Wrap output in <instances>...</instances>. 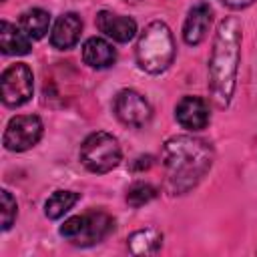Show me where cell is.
<instances>
[{
    "instance_id": "6da1fadb",
    "label": "cell",
    "mask_w": 257,
    "mask_h": 257,
    "mask_svg": "<svg viewBox=\"0 0 257 257\" xmlns=\"http://www.w3.org/2000/svg\"><path fill=\"white\" fill-rule=\"evenodd\" d=\"M215 161L213 145L193 135H177L165 141L161 165L165 169V189L171 195H185L195 189L211 171Z\"/></svg>"
},
{
    "instance_id": "7a4b0ae2",
    "label": "cell",
    "mask_w": 257,
    "mask_h": 257,
    "mask_svg": "<svg viewBox=\"0 0 257 257\" xmlns=\"http://www.w3.org/2000/svg\"><path fill=\"white\" fill-rule=\"evenodd\" d=\"M243 28L235 16H227L217 24L209 54V94L217 108H227L237 88V72L241 62Z\"/></svg>"
},
{
    "instance_id": "3957f363",
    "label": "cell",
    "mask_w": 257,
    "mask_h": 257,
    "mask_svg": "<svg viewBox=\"0 0 257 257\" xmlns=\"http://www.w3.org/2000/svg\"><path fill=\"white\" fill-rule=\"evenodd\" d=\"M135 58L141 70L147 74L165 72L175 60V38L171 28L163 20H153L139 34Z\"/></svg>"
},
{
    "instance_id": "277c9868",
    "label": "cell",
    "mask_w": 257,
    "mask_h": 257,
    "mask_svg": "<svg viewBox=\"0 0 257 257\" xmlns=\"http://www.w3.org/2000/svg\"><path fill=\"white\" fill-rule=\"evenodd\" d=\"M114 231V219L100 209H92L82 215L68 217L58 233L76 247H92L102 243Z\"/></svg>"
},
{
    "instance_id": "5b68a950",
    "label": "cell",
    "mask_w": 257,
    "mask_h": 257,
    "mask_svg": "<svg viewBox=\"0 0 257 257\" xmlns=\"http://www.w3.org/2000/svg\"><path fill=\"white\" fill-rule=\"evenodd\" d=\"M78 157L86 171H90L94 175H104L118 167V163L122 159V151H120V145L114 135L96 131V133H90L82 141Z\"/></svg>"
},
{
    "instance_id": "8992f818",
    "label": "cell",
    "mask_w": 257,
    "mask_h": 257,
    "mask_svg": "<svg viewBox=\"0 0 257 257\" xmlns=\"http://www.w3.org/2000/svg\"><path fill=\"white\" fill-rule=\"evenodd\" d=\"M34 92V76L28 64L16 62L10 64L2 76H0V96L4 106L8 108H18L26 104L32 98Z\"/></svg>"
},
{
    "instance_id": "52a82bcc",
    "label": "cell",
    "mask_w": 257,
    "mask_h": 257,
    "mask_svg": "<svg viewBox=\"0 0 257 257\" xmlns=\"http://www.w3.org/2000/svg\"><path fill=\"white\" fill-rule=\"evenodd\" d=\"M42 133H44V124H42L40 116L16 114L8 120L4 135H2V143H4L6 151L24 153L38 145V141L42 139Z\"/></svg>"
},
{
    "instance_id": "ba28073f",
    "label": "cell",
    "mask_w": 257,
    "mask_h": 257,
    "mask_svg": "<svg viewBox=\"0 0 257 257\" xmlns=\"http://www.w3.org/2000/svg\"><path fill=\"white\" fill-rule=\"evenodd\" d=\"M112 112L124 126L131 128H143L153 118V108L149 100L135 88H122L114 94Z\"/></svg>"
},
{
    "instance_id": "9c48e42d",
    "label": "cell",
    "mask_w": 257,
    "mask_h": 257,
    "mask_svg": "<svg viewBox=\"0 0 257 257\" xmlns=\"http://www.w3.org/2000/svg\"><path fill=\"white\" fill-rule=\"evenodd\" d=\"M175 120L189 133H199L211 122V108L203 96L187 94L175 104Z\"/></svg>"
},
{
    "instance_id": "30bf717a",
    "label": "cell",
    "mask_w": 257,
    "mask_h": 257,
    "mask_svg": "<svg viewBox=\"0 0 257 257\" xmlns=\"http://www.w3.org/2000/svg\"><path fill=\"white\" fill-rule=\"evenodd\" d=\"M211 22H213V8H211V4L205 2V0L195 2L189 8V12L185 16V22H183V40H185V44L199 46L207 38Z\"/></svg>"
},
{
    "instance_id": "8fae6325",
    "label": "cell",
    "mask_w": 257,
    "mask_h": 257,
    "mask_svg": "<svg viewBox=\"0 0 257 257\" xmlns=\"http://www.w3.org/2000/svg\"><path fill=\"white\" fill-rule=\"evenodd\" d=\"M96 28L98 32H102L106 38L114 40V42H131L137 36V22L131 16L124 14H116L110 10H100L96 12Z\"/></svg>"
},
{
    "instance_id": "7c38bea8",
    "label": "cell",
    "mask_w": 257,
    "mask_h": 257,
    "mask_svg": "<svg viewBox=\"0 0 257 257\" xmlns=\"http://www.w3.org/2000/svg\"><path fill=\"white\" fill-rule=\"evenodd\" d=\"M82 34V18L76 12H64L56 18L50 30V44L56 50H70L78 44Z\"/></svg>"
},
{
    "instance_id": "4fadbf2b",
    "label": "cell",
    "mask_w": 257,
    "mask_h": 257,
    "mask_svg": "<svg viewBox=\"0 0 257 257\" xmlns=\"http://www.w3.org/2000/svg\"><path fill=\"white\" fill-rule=\"evenodd\" d=\"M82 62L92 70L110 68L116 62V48L100 36H90L82 44Z\"/></svg>"
},
{
    "instance_id": "5bb4252c",
    "label": "cell",
    "mask_w": 257,
    "mask_h": 257,
    "mask_svg": "<svg viewBox=\"0 0 257 257\" xmlns=\"http://www.w3.org/2000/svg\"><path fill=\"white\" fill-rule=\"evenodd\" d=\"M0 50L6 56H24L32 50V38L16 24L2 20L0 24Z\"/></svg>"
},
{
    "instance_id": "9a60e30c",
    "label": "cell",
    "mask_w": 257,
    "mask_h": 257,
    "mask_svg": "<svg viewBox=\"0 0 257 257\" xmlns=\"http://www.w3.org/2000/svg\"><path fill=\"white\" fill-rule=\"evenodd\" d=\"M126 247L133 255L137 257H149L161 251L163 247V233L155 227H145V229H137L128 235L126 239Z\"/></svg>"
},
{
    "instance_id": "2e32d148",
    "label": "cell",
    "mask_w": 257,
    "mask_h": 257,
    "mask_svg": "<svg viewBox=\"0 0 257 257\" xmlns=\"http://www.w3.org/2000/svg\"><path fill=\"white\" fill-rule=\"evenodd\" d=\"M18 26L32 38V40H40L44 38V34L48 32L50 26V14L42 8H28L20 14L18 18Z\"/></svg>"
},
{
    "instance_id": "e0dca14e",
    "label": "cell",
    "mask_w": 257,
    "mask_h": 257,
    "mask_svg": "<svg viewBox=\"0 0 257 257\" xmlns=\"http://www.w3.org/2000/svg\"><path fill=\"white\" fill-rule=\"evenodd\" d=\"M80 201V193L76 191H54L46 201H44V215L50 221H56L60 217H64L76 203Z\"/></svg>"
},
{
    "instance_id": "ac0fdd59",
    "label": "cell",
    "mask_w": 257,
    "mask_h": 257,
    "mask_svg": "<svg viewBox=\"0 0 257 257\" xmlns=\"http://www.w3.org/2000/svg\"><path fill=\"white\" fill-rule=\"evenodd\" d=\"M157 195H159L157 187H153L151 183H145V181H137V183H133V185L126 189L124 199H126V203H128L131 207L139 209V207L151 203L153 199H157Z\"/></svg>"
},
{
    "instance_id": "d6986e66",
    "label": "cell",
    "mask_w": 257,
    "mask_h": 257,
    "mask_svg": "<svg viewBox=\"0 0 257 257\" xmlns=\"http://www.w3.org/2000/svg\"><path fill=\"white\" fill-rule=\"evenodd\" d=\"M0 207H2V231H8L16 221L18 203L12 197V193L6 189H2V193H0Z\"/></svg>"
},
{
    "instance_id": "ffe728a7",
    "label": "cell",
    "mask_w": 257,
    "mask_h": 257,
    "mask_svg": "<svg viewBox=\"0 0 257 257\" xmlns=\"http://www.w3.org/2000/svg\"><path fill=\"white\" fill-rule=\"evenodd\" d=\"M223 6L231 8V10H243V8H249L253 6L257 0H219Z\"/></svg>"
},
{
    "instance_id": "44dd1931",
    "label": "cell",
    "mask_w": 257,
    "mask_h": 257,
    "mask_svg": "<svg viewBox=\"0 0 257 257\" xmlns=\"http://www.w3.org/2000/svg\"><path fill=\"white\" fill-rule=\"evenodd\" d=\"M151 165H153V157H151V155H147V157H137L135 163H133V171H147Z\"/></svg>"
},
{
    "instance_id": "7402d4cb",
    "label": "cell",
    "mask_w": 257,
    "mask_h": 257,
    "mask_svg": "<svg viewBox=\"0 0 257 257\" xmlns=\"http://www.w3.org/2000/svg\"><path fill=\"white\" fill-rule=\"evenodd\" d=\"M0 2H6V0H0Z\"/></svg>"
}]
</instances>
